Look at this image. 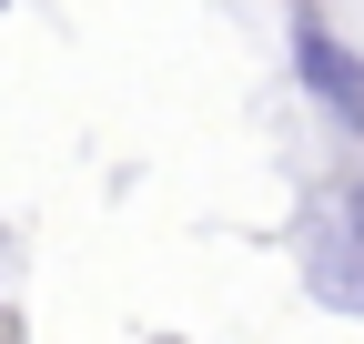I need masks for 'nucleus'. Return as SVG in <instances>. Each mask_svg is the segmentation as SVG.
I'll return each mask as SVG.
<instances>
[{
  "mask_svg": "<svg viewBox=\"0 0 364 344\" xmlns=\"http://www.w3.org/2000/svg\"><path fill=\"white\" fill-rule=\"evenodd\" d=\"M284 61H294V81H304V102L334 122L344 142H364V51L314 11V0H294L284 11Z\"/></svg>",
  "mask_w": 364,
  "mask_h": 344,
  "instance_id": "nucleus-1",
  "label": "nucleus"
},
{
  "mask_svg": "<svg viewBox=\"0 0 364 344\" xmlns=\"http://www.w3.org/2000/svg\"><path fill=\"white\" fill-rule=\"evenodd\" d=\"M334 203L354 213V223H364V172H344V183H334Z\"/></svg>",
  "mask_w": 364,
  "mask_h": 344,
  "instance_id": "nucleus-3",
  "label": "nucleus"
},
{
  "mask_svg": "<svg viewBox=\"0 0 364 344\" xmlns=\"http://www.w3.org/2000/svg\"><path fill=\"white\" fill-rule=\"evenodd\" d=\"M0 11H11V0H0Z\"/></svg>",
  "mask_w": 364,
  "mask_h": 344,
  "instance_id": "nucleus-4",
  "label": "nucleus"
},
{
  "mask_svg": "<svg viewBox=\"0 0 364 344\" xmlns=\"http://www.w3.org/2000/svg\"><path fill=\"white\" fill-rule=\"evenodd\" d=\"M304 294L334 314H364V223L344 203H314L304 213Z\"/></svg>",
  "mask_w": 364,
  "mask_h": 344,
  "instance_id": "nucleus-2",
  "label": "nucleus"
}]
</instances>
